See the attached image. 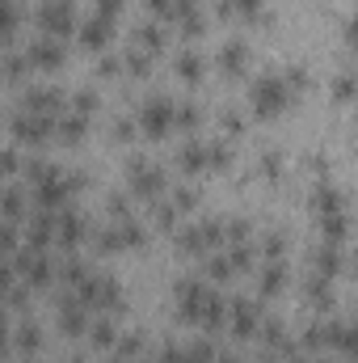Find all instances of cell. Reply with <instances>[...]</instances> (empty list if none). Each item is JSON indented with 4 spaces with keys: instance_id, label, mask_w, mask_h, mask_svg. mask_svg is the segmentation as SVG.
Returning a JSON list of instances; mask_svg holds the SVG:
<instances>
[{
    "instance_id": "obj_1",
    "label": "cell",
    "mask_w": 358,
    "mask_h": 363,
    "mask_svg": "<svg viewBox=\"0 0 358 363\" xmlns=\"http://www.w3.org/2000/svg\"><path fill=\"white\" fill-rule=\"evenodd\" d=\"M287 101H291V85H287V77H274V72H266V77L253 85V106H258V114H262V118L278 114Z\"/></svg>"
},
{
    "instance_id": "obj_22",
    "label": "cell",
    "mask_w": 358,
    "mask_h": 363,
    "mask_svg": "<svg viewBox=\"0 0 358 363\" xmlns=\"http://www.w3.org/2000/svg\"><path fill=\"white\" fill-rule=\"evenodd\" d=\"M262 169H266L270 178H278V174H282V157H278V152H266V157H262Z\"/></svg>"
},
{
    "instance_id": "obj_12",
    "label": "cell",
    "mask_w": 358,
    "mask_h": 363,
    "mask_svg": "<svg viewBox=\"0 0 358 363\" xmlns=\"http://www.w3.org/2000/svg\"><path fill=\"white\" fill-rule=\"evenodd\" d=\"M178 72L190 81V85H194V81L202 77V60H198L194 51H181V55H178Z\"/></svg>"
},
{
    "instance_id": "obj_28",
    "label": "cell",
    "mask_w": 358,
    "mask_h": 363,
    "mask_svg": "<svg viewBox=\"0 0 358 363\" xmlns=\"http://www.w3.org/2000/svg\"><path fill=\"white\" fill-rule=\"evenodd\" d=\"M354 271H358V250H354Z\"/></svg>"
},
{
    "instance_id": "obj_8",
    "label": "cell",
    "mask_w": 358,
    "mask_h": 363,
    "mask_svg": "<svg viewBox=\"0 0 358 363\" xmlns=\"http://www.w3.org/2000/svg\"><path fill=\"white\" fill-rule=\"evenodd\" d=\"M245 60H249V47H245L241 38L224 43V51H219V64H224L228 72H241V68H245Z\"/></svg>"
},
{
    "instance_id": "obj_13",
    "label": "cell",
    "mask_w": 358,
    "mask_h": 363,
    "mask_svg": "<svg viewBox=\"0 0 358 363\" xmlns=\"http://www.w3.org/2000/svg\"><path fill=\"white\" fill-rule=\"evenodd\" d=\"M59 325L72 330V334H81V330H85V313H81V304H64V308H59Z\"/></svg>"
},
{
    "instance_id": "obj_18",
    "label": "cell",
    "mask_w": 358,
    "mask_h": 363,
    "mask_svg": "<svg viewBox=\"0 0 358 363\" xmlns=\"http://www.w3.org/2000/svg\"><path fill=\"white\" fill-rule=\"evenodd\" d=\"M262 245H266V258H282L287 237H282V233H266V241H262Z\"/></svg>"
},
{
    "instance_id": "obj_6",
    "label": "cell",
    "mask_w": 358,
    "mask_h": 363,
    "mask_svg": "<svg viewBox=\"0 0 358 363\" xmlns=\"http://www.w3.org/2000/svg\"><path fill=\"white\" fill-rule=\"evenodd\" d=\"M30 60L42 64V68H55V64L64 60V47H59L55 38H38V43H30Z\"/></svg>"
},
{
    "instance_id": "obj_9",
    "label": "cell",
    "mask_w": 358,
    "mask_h": 363,
    "mask_svg": "<svg viewBox=\"0 0 358 363\" xmlns=\"http://www.w3.org/2000/svg\"><path fill=\"white\" fill-rule=\"evenodd\" d=\"M81 38H85V47H101V43L110 38V17H101V13L89 17V21H85V30H81Z\"/></svg>"
},
{
    "instance_id": "obj_16",
    "label": "cell",
    "mask_w": 358,
    "mask_h": 363,
    "mask_svg": "<svg viewBox=\"0 0 358 363\" xmlns=\"http://www.w3.org/2000/svg\"><path fill=\"white\" fill-rule=\"evenodd\" d=\"M333 93H337V97H354L358 93V77H350V72L333 77Z\"/></svg>"
},
{
    "instance_id": "obj_27",
    "label": "cell",
    "mask_w": 358,
    "mask_h": 363,
    "mask_svg": "<svg viewBox=\"0 0 358 363\" xmlns=\"http://www.w3.org/2000/svg\"><path fill=\"white\" fill-rule=\"evenodd\" d=\"M110 363H127V359H122V355H118V359H110Z\"/></svg>"
},
{
    "instance_id": "obj_24",
    "label": "cell",
    "mask_w": 358,
    "mask_h": 363,
    "mask_svg": "<svg viewBox=\"0 0 358 363\" xmlns=\"http://www.w3.org/2000/svg\"><path fill=\"white\" fill-rule=\"evenodd\" d=\"M236 13L241 17H258L262 13V0H236Z\"/></svg>"
},
{
    "instance_id": "obj_11",
    "label": "cell",
    "mask_w": 358,
    "mask_h": 363,
    "mask_svg": "<svg viewBox=\"0 0 358 363\" xmlns=\"http://www.w3.org/2000/svg\"><path fill=\"white\" fill-rule=\"evenodd\" d=\"M181 165H185L190 174L202 169V165H207V144H194V140H190V144L181 148Z\"/></svg>"
},
{
    "instance_id": "obj_29",
    "label": "cell",
    "mask_w": 358,
    "mask_h": 363,
    "mask_svg": "<svg viewBox=\"0 0 358 363\" xmlns=\"http://www.w3.org/2000/svg\"><path fill=\"white\" fill-rule=\"evenodd\" d=\"M72 363H85V359H72Z\"/></svg>"
},
{
    "instance_id": "obj_20",
    "label": "cell",
    "mask_w": 358,
    "mask_h": 363,
    "mask_svg": "<svg viewBox=\"0 0 358 363\" xmlns=\"http://www.w3.org/2000/svg\"><path fill=\"white\" fill-rule=\"evenodd\" d=\"M178 123L181 127H194V123H198V106H194V101H181L178 106Z\"/></svg>"
},
{
    "instance_id": "obj_17",
    "label": "cell",
    "mask_w": 358,
    "mask_h": 363,
    "mask_svg": "<svg viewBox=\"0 0 358 363\" xmlns=\"http://www.w3.org/2000/svg\"><path fill=\"white\" fill-rule=\"evenodd\" d=\"M228 144L224 140H215V144H207V165H228Z\"/></svg>"
},
{
    "instance_id": "obj_14",
    "label": "cell",
    "mask_w": 358,
    "mask_h": 363,
    "mask_svg": "<svg viewBox=\"0 0 358 363\" xmlns=\"http://www.w3.org/2000/svg\"><path fill=\"white\" fill-rule=\"evenodd\" d=\"M118 355H122V359H139V355H144V338H139V334H127V338L118 342Z\"/></svg>"
},
{
    "instance_id": "obj_4",
    "label": "cell",
    "mask_w": 358,
    "mask_h": 363,
    "mask_svg": "<svg viewBox=\"0 0 358 363\" xmlns=\"http://www.w3.org/2000/svg\"><path fill=\"white\" fill-rule=\"evenodd\" d=\"M228 313H232V330H236L241 338H245V334H253V330H258V321H262L258 304H253V300H245V296H241V300H232V304H228Z\"/></svg>"
},
{
    "instance_id": "obj_21",
    "label": "cell",
    "mask_w": 358,
    "mask_h": 363,
    "mask_svg": "<svg viewBox=\"0 0 358 363\" xmlns=\"http://www.w3.org/2000/svg\"><path fill=\"white\" fill-rule=\"evenodd\" d=\"M169 203H173V207H194V190H190V186H178V190H173V194H169Z\"/></svg>"
},
{
    "instance_id": "obj_25",
    "label": "cell",
    "mask_w": 358,
    "mask_h": 363,
    "mask_svg": "<svg viewBox=\"0 0 358 363\" xmlns=\"http://www.w3.org/2000/svg\"><path fill=\"white\" fill-rule=\"evenodd\" d=\"M224 127H228V131H241V114H236V110H228V114H224Z\"/></svg>"
},
{
    "instance_id": "obj_26",
    "label": "cell",
    "mask_w": 358,
    "mask_h": 363,
    "mask_svg": "<svg viewBox=\"0 0 358 363\" xmlns=\"http://www.w3.org/2000/svg\"><path fill=\"white\" fill-rule=\"evenodd\" d=\"M346 38H350V47H354V51H358V17H354V21H350V26H346Z\"/></svg>"
},
{
    "instance_id": "obj_23",
    "label": "cell",
    "mask_w": 358,
    "mask_h": 363,
    "mask_svg": "<svg viewBox=\"0 0 358 363\" xmlns=\"http://www.w3.org/2000/svg\"><path fill=\"white\" fill-rule=\"evenodd\" d=\"M287 85H291V89H304V85H308V72H304V68H287Z\"/></svg>"
},
{
    "instance_id": "obj_10",
    "label": "cell",
    "mask_w": 358,
    "mask_h": 363,
    "mask_svg": "<svg viewBox=\"0 0 358 363\" xmlns=\"http://www.w3.org/2000/svg\"><path fill=\"white\" fill-rule=\"evenodd\" d=\"M282 279H287V267H282V258H270V267L262 271V291H278L282 287Z\"/></svg>"
},
{
    "instance_id": "obj_5",
    "label": "cell",
    "mask_w": 358,
    "mask_h": 363,
    "mask_svg": "<svg viewBox=\"0 0 358 363\" xmlns=\"http://www.w3.org/2000/svg\"><path fill=\"white\" fill-rule=\"evenodd\" d=\"M312 262H316V271L325 274V279H333V274L342 271V250H337V241H325V245H316Z\"/></svg>"
},
{
    "instance_id": "obj_3",
    "label": "cell",
    "mask_w": 358,
    "mask_h": 363,
    "mask_svg": "<svg viewBox=\"0 0 358 363\" xmlns=\"http://www.w3.org/2000/svg\"><path fill=\"white\" fill-rule=\"evenodd\" d=\"M38 21H42L51 34H64V30H72V0H42V9H38Z\"/></svg>"
},
{
    "instance_id": "obj_2",
    "label": "cell",
    "mask_w": 358,
    "mask_h": 363,
    "mask_svg": "<svg viewBox=\"0 0 358 363\" xmlns=\"http://www.w3.org/2000/svg\"><path fill=\"white\" fill-rule=\"evenodd\" d=\"M173 110H178V106H173L169 97H152V101L144 106V131H148V135H165L169 123H173Z\"/></svg>"
},
{
    "instance_id": "obj_19",
    "label": "cell",
    "mask_w": 358,
    "mask_h": 363,
    "mask_svg": "<svg viewBox=\"0 0 358 363\" xmlns=\"http://www.w3.org/2000/svg\"><path fill=\"white\" fill-rule=\"evenodd\" d=\"M156 224H161V228H173V224H178V207H173V203H161V207H156Z\"/></svg>"
},
{
    "instance_id": "obj_7",
    "label": "cell",
    "mask_w": 358,
    "mask_h": 363,
    "mask_svg": "<svg viewBox=\"0 0 358 363\" xmlns=\"http://www.w3.org/2000/svg\"><path fill=\"white\" fill-rule=\"evenodd\" d=\"M131 38H135V47H144V51H161V47H165V34H161V26H152V21H139Z\"/></svg>"
},
{
    "instance_id": "obj_15",
    "label": "cell",
    "mask_w": 358,
    "mask_h": 363,
    "mask_svg": "<svg viewBox=\"0 0 358 363\" xmlns=\"http://www.w3.org/2000/svg\"><path fill=\"white\" fill-rule=\"evenodd\" d=\"M93 342H114V317H101V321H93Z\"/></svg>"
}]
</instances>
